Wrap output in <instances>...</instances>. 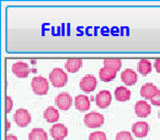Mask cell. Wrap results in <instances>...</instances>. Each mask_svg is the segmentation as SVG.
Returning a JSON list of instances; mask_svg holds the SVG:
<instances>
[{
    "instance_id": "obj_21",
    "label": "cell",
    "mask_w": 160,
    "mask_h": 140,
    "mask_svg": "<svg viewBox=\"0 0 160 140\" xmlns=\"http://www.w3.org/2000/svg\"><path fill=\"white\" fill-rule=\"evenodd\" d=\"M103 65L107 68H110L114 71H118L122 67V60L120 58H105L103 60Z\"/></svg>"
},
{
    "instance_id": "obj_3",
    "label": "cell",
    "mask_w": 160,
    "mask_h": 140,
    "mask_svg": "<svg viewBox=\"0 0 160 140\" xmlns=\"http://www.w3.org/2000/svg\"><path fill=\"white\" fill-rule=\"evenodd\" d=\"M83 123L89 128H99L104 123V116L98 112H91V113H88L85 115Z\"/></svg>"
},
{
    "instance_id": "obj_22",
    "label": "cell",
    "mask_w": 160,
    "mask_h": 140,
    "mask_svg": "<svg viewBox=\"0 0 160 140\" xmlns=\"http://www.w3.org/2000/svg\"><path fill=\"white\" fill-rule=\"evenodd\" d=\"M89 140H107V135L103 131H93L90 133Z\"/></svg>"
},
{
    "instance_id": "obj_18",
    "label": "cell",
    "mask_w": 160,
    "mask_h": 140,
    "mask_svg": "<svg viewBox=\"0 0 160 140\" xmlns=\"http://www.w3.org/2000/svg\"><path fill=\"white\" fill-rule=\"evenodd\" d=\"M44 118L47 123H56L59 119V112L54 106H49L44 111Z\"/></svg>"
},
{
    "instance_id": "obj_20",
    "label": "cell",
    "mask_w": 160,
    "mask_h": 140,
    "mask_svg": "<svg viewBox=\"0 0 160 140\" xmlns=\"http://www.w3.org/2000/svg\"><path fill=\"white\" fill-rule=\"evenodd\" d=\"M137 68H138V72L142 76H147L151 72V68H152V65L151 62L149 61L148 59H140L138 61L137 65Z\"/></svg>"
},
{
    "instance_id": "obj_23",
    "label": "cell",
    "mask_w": 160,
    "mask_h": 140,
    "mask_svg": "<svg viewBox=\"0 0 160 140\" xmlns=\"http://www.w3.org/2000/svg\"><path fill=\"white\" fill-rule=\"evenodd\" d=\"M115 140H134V138L129 131H120L116 133Z\"/></svg>"
},
{
    "instance_id": "obj_5",
    "label": "cell",
    "mask_w": 160,
    "mask_h": 140,
    "mask_svg": "<svg viewBox=\"0 0 160 140\" xmlns=\"http://www.w3.org/2000/svg\"><path fill=\"white\" fill-rule=\"evenodd\" d=\"M97 85H98V81H97L96 77L92 76V75H87L80 81V89L86 93L93 92L96 90Z\"/></svg>"
},
{
    "instance_id": "obj_2",
    "label": "cell",
    "mask_w": 160,
    "mask_h": 140,
    "mask_svg": "<svg viewBox=\"0 0 160 140\" xmlns=\"http://www.w3.org/2000/svg\"><path fill=\"white\" fill-rule=\"evenodd\" d=\"M31 88L36 95H45L49 89L48 80L41 76L34 77L31 81Z\"/></svg>"
},
{
    "instance_id": "obj_14",
    "label": "cell",
    "mask_w": 160,
    "mask_h": 140,
    "mask_svg": "<svg viewBox=\"0 0 160 140\" xmlns=\"http://www.w3.org/2000/svg\"><path fill=\"white\" fill-rule=\"evenodd\" d=\"M81 66H82V60L80 59V58H69L65 62V68L70 74L77 72L81 68Z\"/></svg>"
},
{
    "instance_id": "obj_19",
    "label": "cell",
    "mask_w": 160,
    "mask_h": 140,
    "mask_svg": "<svg viewBox=\"0 0 160 140\" xmlns=\"http://www.w3.org/2000/svg\"><path fill=\"white\" fill-rule=\"evenodd\" d=\"M29 140H48V135L42 128H33L29 133Z\"/></svg>"
},
{
    "instance_id": "obj_12",
    "label": "cell",
    "mask_w": 160,
    "mask_h": 140,
    "mask_svg": "<svg viewBox=\"0 0 160 140\" xmlns=\"http://www.w3.org/2000/svg\"><path fill=\"white\" fill-rule=\"evenodd\" d=\"M73 103H75V107L80 112H86L90 109V99L83 94L76 96Z\"/></svg>"
},
{
    "instance_id": "obj_11",
    "label": "cell",
    "mask_w": 160,
    "mask_h": 140,
    "mask_svg": "<svg viewBox=\"0 0 160 140\" xmlns=\"http://www.w3.org/2000/svg\"><path fill=\"white\" fill-rule=\"evenodd\" d=\"M151 113V106L146 101H138L135 104V114L138 117H147Z\"/></svg>"
},
{
    "instance_id": "obj_6",
    "label": "cell",
    "mask_w": 160,
    "mask_h": 140,
    "mask_svg": "<svg viewBox=\"0 0 160 140\" xmlns=\"http://www.w3.org/2000/svg\"><path fill=\"white\" fill-rule=\"evenodd\" d=\"M55 103L57 107L62 111H68L70 106L72 105V98L67 92H62L56 96Z\"/></svg>"
},
{
    "instance_id": "obj_27",
    "label": "cell",
    "mask_w": 160,
    "mask_h": 140,
    "mask_svg": "<svg viewBox=\"0 0 160 140\" xmlns=\"http://www.w3.org/2000/svg\"><path fill=\"white\" fill-rule=\"evenodd\" d=\"M6 140H18V138H17L14 135H8L7 138H6Z\"/></svg>"
},
{
    "instance_id": "obj_26",
    "label": "cell",
    "mask_w": 160,
    "mask_h": 140,
    "mask_svg": "<svg viewBox=\"0 0 160 140\" xmlns=\"http://www.w3.org/2000/svg\"><path fill=\"white\" fill-rule=\"evenodd\" d=\"M153 66H155L156 71L160 74V58H157V59L155 60V64H153Z\"/></svg>"
},
{
    "instance_id": "obj_8",
    "label": "cell",
    "mask_w": 160,
    "mask_h": 140,
    "mask_svg": "<svg viewBox=\"0 0 160 140\" xmlns=\"http://www.w3.org/2000/svg\"><path fill=\"white\" fill-rule=\"evenodd\" d=\"M49 133L54 140H62L68 135V129L64 124L58 123V124H54L52 126V128L49 129Z\"/></svg>"
},
{
    "instance_id": "obj_29",
    "label": "cell",
    "mask_w": 160,
    "mask_h": 140,
    "mask_svg": "<svg viewBox=\"0 0 160 140\" xmlns=\"http://www.w3.org/2000/svg\"><path fill=\"white\" fill-rule=\"evenodd\" d=\"M159 118H160V113H159Z\"/></svg>"
},
{
    "instance_id": "obj_10",
    "label": "cell",
    "mask_w": 160,
    "mask_h": 140,
    "mask_svg": "<svg viewBox=\"0 0 160 140\" xmlns=\"http://www.w3.org/2000/svg\"><path fill=\"white\" fill-rule=\"evenodd\" d=\"M133 133L138 138H144L149 133V125L146 122H137L132 127Z\"/></svg>"
},
{
    "instance_id": "obj_13",
    "label": "cell",
    "mask_w": 160,
    "mask_h": 140,
    "mask_svg": "<svg viewBox=\"0 0 160 140\" xmlns=\"http://www.w3.org/2000/svg\"><path fill=\"white\" fill-rule=\"evenodd\" d=\"M121 80L126 85H134L137 82V74L132 69H125L121 74Z\"/></svg>"
},
{
    "instance_id": "obj_1",
    "label": "cell",
    "mask_w": 160,
    "mask_h": 140,
    "mask_svg": "<svg viewBox=\"0 0 160 140\" xmlns=\"http://www.w3.org/2000/svg\"><path fill=\"white\" fill-rule=\"evenodd\" d=\"M49 82L55 88H62L68 81V76L62 68H54L49 72Z\"/></svg>"
},
{
    "instance_id": "obj_25",
    "label": "cell",
    "mask_w": 160,
    "mask_h": 140,
    "mask_svg": "<svg viewBox=\"0 0 160 140\" xmlns=\"http://www.w3.org/2000/svg\"><path fill=\"white\" fill-rule=\"evenodd\" d=\"M6 102H7V105H6V113L9 114L12 109V106H13V102H12V99L10 98V96L6 98Z\"/></svg>"
},
{
    "instance_id": "obj_7",
    "label": "cell",
    "mask_w": 160,
    "mask_h": 140,
    "mask_svg": "<svg viewBox=\"0 0 160 140\" xmlns=\"http://www.w3.org/2000/svg\"><path fill=\"white\" fill-rule=\"evenodd\" d=\"M31 71L32 70L30 69L29 65L24 61H18L12 65V72H13L14 76H17L18 78H21V79L27 78Z\"/></svg>"
},
{
    "instance_id": "obj_4",
    "label": "cell",
    "mask_w": 160,
    "mask_h": 140,
    "mask_svg": "<svg viewBox=\"0 0 160 140\" xmlns=\"http://www.w3.org/2000/svg\"><path fill=\"white\" fill-rule=\"evenodd\" d=\"M13 119L19 127H27L31 123V114L25 109H19L13 115Z\"/></svg>"
},
{
    "instance_id": "obj_24",
    "label": "cell",
    "mask_w": 160,
    "mask_h": 140,
    "mask_svg": "<svg viewBox=\"0 0 160 140\" xmlns=\"http://www.w3.org/2000/svg\"><path fill=\"white\" fill-rule=\"evenodd\" d=\"M151 104L156 105V106H160V90H158L157 92L155 93V95L151 98L150 100Z\"/></svg>"
},
{
    "instance_id": "obj_16",
    "label": "cell",
    "mask_w": 160,
    "mask_h": 140,
    "mask_svg": "<svg viewBox=\"0 0 160 140\" xmlns=\"http://www.w3.org/2000/svg\"><path fill=\"white\" fill-rule=\"evenodd\" d=\"M116 75H118V71H114L112 69L103 66V68H101L100 71H99V78L103 82H110V81L114 80L116 78Z\"/></svg>"
},
{
    "instance_id": "obj_15",
    "label": "cell",
    "mask_w": 160,
    "mask_h": 140,
    "mask_svg": "<svg viewBox=\"0 0 160 140\" xmlns=\"http://www.w3.org/2000/svg\"><path fill=\"white\" fill-rule=\"evenodd\" d=\"M158 91L157 87H156L153 83H145L144 85L140 89V95L145 99V100H151L155 93Z\"/></svg>"
},
{
    "instance_id": "obj_28",
    "label": "cell",
    "mask_w": 160,
    "mask_h": 140,
    "mask_svg": "<svg viewBox=\"0 0 160 140\" xmlns=\"http://www.w3.org/2000/svg\"><path fill=\"white\" fill-rule=\"evenodd\" d=\"M6 123H7V130H9V129H10V127H11V124H10V122H9V120H7V122H6Z\"/></svg>"
},
{
    "instance_id": "obj_9",
    "label": "cell",
    "mask_w": 160,
    "mask_h": 140,
    "mask_svg": "<svg viewBox=\"0 0 160 140\" xmlns=\"http://www.w3.org/2000/svg\"><path fill=\"white\" fill-rule=\"evenodd\" d=\"M112 102V94L108 90H102L96 96V103L100 109H107Z\"/></svg>"
},
{
    "instance_id": "obj_17",
    "label": "cell",
    "mask_w": 160,
    "mask_h": 140,
    "mask_svg": "<svg viewBox=\"0 0 160 140\" xmlns=\"http://www.w3.org/2000/svg\"><path fill=\"white\" fill-rule=\"evenodd\" d=\"M131 91L125 87H118L114 92V96L118 102H126L131 99Z\"/></svg>"
}]
</instances>
